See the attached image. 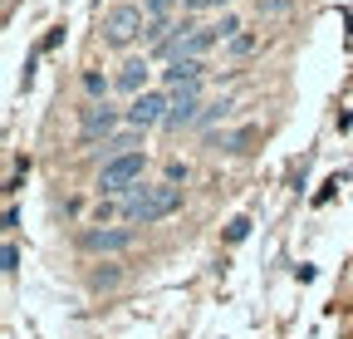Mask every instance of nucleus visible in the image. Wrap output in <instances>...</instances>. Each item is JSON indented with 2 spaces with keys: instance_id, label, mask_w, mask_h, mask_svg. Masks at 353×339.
Returning <instances> with one entry per match:
<instances>
[{
  "instance_id": "obj_1",
  "label": "nucleus",
  "mask_w": 353,
  "mask_h": 339,
  "mask_svg": "<svg viewBox=\"0 0 353 339\" xmlns=\"http://www.w3.org/2000/svg\"><path fill=\"white\" fill-rule=\"evenodd\" d=\"M172 211H182V187H172V182H138L128 197H123V217L128 222H167Z\"/></svg>"
},
{
  "instance_id": "obj_2",
  "label": "nucleus",
  "mask_w": 353,
  "mask_h": 339,
  "mask_svg": "<svg viewBox=\"0 0 353 339\" xmlns=\"http://www.w3.org/2000/svg\"><path fill=\"white\" fill-rule=\"evenodd\" d=\"M143 167H148V153H123V157H108L103 162V173H99V192H108V197H128L132 187L143 182Z\"/></svg>"
},
{
  "instance_id": "obj_3",
  "label": "nucleus",
  "mask_w": 353,
  "mask_h": 339,
  "mask_svg": "<svg viewBox=\"0 0 353 339\" xmlns=\"http://www.w3.org/2000/svg\"><path fill=\"white\" fill-rule=\"evenodd\" d=\"M138 35H148V25H143V6H128V0H123V6H113L108 15H103V39H108V45H132V39H138Z\"/></svg>"
},
{
  "instance_id": "obj_4",
  "label": "nucleus",
  "mask_w": 353,
  "mask_h": 339,
  "mask_svg": "<svg viewBox=\"0 0 353 339\" xmlns=\"http://www.w3.org/2000/svg\"><path fill=\"white\" fill-rule=\"evenodd\" d=\"M132 241V226H88L79 231V251H94V256H113V251H128Z\"/></svg>"
},
{
  "instance_id": "obj_5",
  "label": "nucleus",
  "mask_w": 353,
  "mask_h": 339,
  "mask_svg": "<svg viewBox=\"0 0 353 339\" xmlns=\"http://www.w3.org/2000/svg\"><path fill=\"white\" fill-rule=\"evenodd\" d=\"M196 118H201V84L196 89H172L167 128H196Z\"/></svg>"
},
{
  "instance_id": "obj_6",
  "label": "nucleus",
  "mask_w": 353,
  "mask_h": 339,
  "mask_svg": "<svg viewBox=\"0 0 353 339\" xmlns=\"http://www.w3.org/2000/svg\"><path fill=\"white\" fill-rule=\"evenodd\" d=\"M167 104H172V94H138L132 99V108H128V123L132 128H152V123H167Z\"/></svg>"
},
{
  "instance_id": "obj_7",
  "label": "nucleus",
  "mask_w": 353,
  "mask_h": 339,
  "mask_svg": "<svg viewBox=\"0 0 353 339\" xmlns=\"http://www.w3.org/2000/svg\"><path fill=\"white\" fill-rule=\"evenodd\" d=\"M221 45V30L216 25H192L182 39H176V59H201V55H211Z\"/></svg>"
},
{
  "instance_id": "obj_8",
  "label": "nucleus",
  "mask_w": 353,
  "mask_h": 339,
  "mask_svg": "<svg viewBox=\"0 0 353 339\" xmlns=\"http://www.w3.org/2000/svg\"><path fill=\"white\" fill-rule=\"evenodd\" d=\"M113 123H118V108H108V104H94V108H83V123H79V143L108 138V133H113Z\"/></svg>"
},
{
  "instance_id": "obj_9",
  "label": "nucleus",
  "mask_w": 353,
  "mask_h": 339,
  "mask_svg": "<svg viewBox=\"0 0 353 339\" xmlns=\"http://www.w3.org/2000/svg\"><path fill=\"white\" fill-rule=\"evenodd\" d=\"M201 79H206V64H201V59H172V64L162 69V84H167V89H196Z\"/></svg>"
},
{
  "instance_id": "obj_10",
  "label": "nucleus",
  "mask_w": 353,
  "mask_h": 339,
  "mask_svg": "<svg viewBox=\"0 0 353 339\" xmlns=\"http://www.w3.org/2000/svg\"><path fill=\"white\" fill-rule=\"evenodd\" d=\"M143 84H148V59H128V64L113 74V89H118V94H132V99L148 94Z\"/></svg>"
},
{
  "instance_id": "obj_11",
  "label": "nucleus",
  "mask_w": 353,
  "mask_h": 339,
  "mask_svg": "<svg viewBox=\"0 0 353 339\" xmlns=\"http://www.w3.org/2000/svg\"><path fill=\"white\" fill-rule=\"evenodd\" d=\"M255 138H260V128H236V133H221L216 143H221V153H245Z\"/></svg>"
},
{
  "instance_id": "obj_12",
  "label": "nucleus",
  "mask_w": 353,
  "mask_h": 339,
  "mask_svg": "<svg viewBox=\"0 0 353 339\" xmlns=\"http://www.w3.org/2000/svg\"><path fill=\"white\" fill-rule=\"evenodd\" d=\"M255 45H260V39L250 30H241L236 39H226V59H245V55H255Z\"/></svg>"
},
{
  "instance_id": "obj_13",
  "label": "nucleus",
  "mask_w": 353,
  "mask_h": 339,
  "mask_svg": "<svg viewBox=\"0 0 353 339\" xmlns=\"http://www.w3.org/2000/svg\"><path fill=\"white\" fill-rule=\"evenodd\" d=\"M226 113H231V99L206 104V108H201V118H196V128H211V123H216V118H226Z\"/></svg>"
},
{
  "instance_id": "obj_14",
  "label": "nucleus",
  "mask_w": 353,
  "mask_h": 339,
  "mask_svg": "<svg viewBox=\"0 0 353 339\" xmlns=\"http://www.w3.org/2000/svg\"><path fill=\"white\" fill-rule=\"evenodd\" d=\"M290 10H294V0H260L255 6L260 20H275V15H290Z\"/></svg>"
},
{
  "instance_id": "obj_15",
  "label": "nucleus",
  "mask_w": 353,
  "mask_h": 339,
  "mask_svg": "<svg viewBox=\"0 0 353 339\" xmlns=\"http://www.w3.org/2000/svg\"><path fill=\"white\" fill-rule=\"evenodd\" d=\"M172 6H182V0H143V15H148V20H167Z\"/></svg>"
},
{
  "instance_id": "obj_16",
  "label": "nucleus",
  "mask_w": 353,
  "mask_h": 339,
  "mask_svg": "<svg viewBox=\"0 0 353 339\" xmlns=\"http://www.w3.org/2000/svg\"><path fill=\"white\" fill-rule=\"evenodd\" d=\"M83 89H88V94H94V99H103V94L113 89V84H108L103 74H94V69H88V74H83Z\"/></svg>"
},
{
  "instance_id": "obj_17",
  "label": "nucleus",
  "mask_w": 353,
  "mask_h": 339,
  "mask_svg": "<svg viewBox=\"0 0 353 339\" xmlns=\"http://www.w3.org/2000/svg\"><path fill=\"white\" fill-rule=\"evenodd\" d=\"M245 231H250V217H236L231 231H226V241H245Z\"/></svg>"
},
{
  "instance_id": "obj_18",
  "label": "nucleus",
  "mask_w": 353,
  "mask_h": 339,
  "mask_svg": "<svg viewBox=\"0 0 353 339\" xmlns=\"http://www.w3.org/2000/svg\"><path fill=\"white\" fill-rule=\"evenodd\" d=\"M94 285H118V271H94Z\"/></svg>"
},
{
  "instance_id": "obj_19",
  "label": "nucleus",
  "mask_w": 353,
  "mask_h": 339,
  "mask_svg": "<svg viewBox=\"0 0 353 339\" xmlns=\"http://www.w3.org/2000/svg\"><path fill=\"white\" fill-rule=\"evenodd\" d=\"M216 0H182V10H211Z\"/></svg>"
},
{
  "instance_id": "obj_20",
  "label": "nucleus",
  "mask_w": 353,
  "mask_h": 339,
  "mask_svg": "<svg viewBox=\"0 0 353 339\" xmlns=\"http://www.w3.org/2000/svg\"><path fill=\"white\" fill-rule=\"evenodd\" d=\"M216 6H231V0H216Z\"/></svg>"
}]
</instances>
